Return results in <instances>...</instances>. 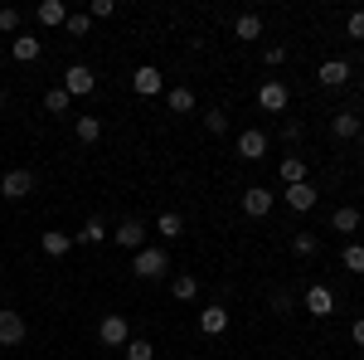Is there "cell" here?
Wrapping results in <instances>:
<instances>
[{"label":"cell","mask_w":364,"mask_h":360,"mask_svg":"<svg viewBox=\"0 0 364 360\" xmlns=\"http://www.w3.org/2000/svg\"><path fill=\"white\" fill-rule=\"evenodd\" d=\"M291 292H287V287H277V292H272V312H277V317H291Z\"/></svg>","instance_id":"obj_34"},{"label":"cell","mask_w":364,"mask_h":360,"mask_svg":"<svg viewBox=\"0 0 364 360\" xmlns=\"http://www.w3.org/2000/svg\"><path fill=\"white\" fill-rule=\"evenodd\" d=\"M25 341V317L20 312H0V346H20Z\"/></svg>","instance_id":"obj_16"},{"label":"cell","mask_w":364,"mask_h":360,"mask_svg":"<svg viewBox=\"0 0 364 360\" xmlns=\"http://www.w3.org/2000/svg\"><path fill=\"white\" fill-rule=\"evenodd\" d=\"M68 108H73V98H68L63 88H49V93H44V112H49V117H63Z\"/></svg>","instance_id":"obj_27"},{"label":"cell","mask_w":364,"mask_h":360,"mask_svg":"<svg viewBox=\"0 0 364 360\" xmlns=\"http://www.w3.org/2000/svg\"><path fill=\"white\" fill-rule=\"evenodd\" d=\"M39 249L49 253V258H63V253L73 249V234H63V229H44V234H39Z\"/></svg>","instance_id":"obj_18"},{"label":"cell","mask_w":364,"mask_h":360,"mask_svg":"<svg viewBox=\"0 0 364 360\" xmlns=\"http://www.w3.org/2000/svg\"><path fill=\"white\" fill-rule=\"evenodd\" d=\"M132 88H136L141 98H156V93H166V73L156 63H141L136 73H132Z\"/></svg>","instance_id":"obj_7"},{"label":"cell","mask_w":364,"mask_h":360,"mask_svg":"<svg viewBox=\"0 0 364 360\" xmlns=\"http://www.w3.org/2000/svg\"><path fill=\"white\" fill-rule=\"evenodd\" d=\"M78 141H83V146H97V141H102V122H97V117H78Z\"/></svg>","instance_id":"obj_29"},{"label":"cell","mask_w":364,"mask_h":360,"mask_svg":"<svg viewBox=\"0 0 364 360\" xmlns=\"http://www.w3.org/2000/svg\"><path fill=\"white\" fill-rule=\"evenodd\" d=\"M233 39H243V44H252V39H262V15H238L233 20Z\"/></svg>","instance_id":"obj_22"},{"label":"cell","mask_w":364,"mask_h":360,"mask_svg":"<svg viewBox=\"0 0 364 360\" xmlns=\"http://www.w3.org/2000/svg\"><path fill=\"white\" fill-rule=\"evenodd\" d=\"M301 132H306L301 122H287V127H282V141H301Z\"/></svg>","instance_id":"obj_39"},{"label":"cell","mask_w":364,"mask_h":360,"mask_svg":"<svg viewBox=\"0 0 364 360\" xmlns=\"http://www.w3.org/2000/svg\"><path fill=\"white\" fill-rule=\"evenodd\" d=\"M360 224H364V215L355 210V205H340L336 215H331V229H336V234H345V239H350V234H360Z\"/></svg>","instance_id":"obj_17"},{"label":"cell","mask_w":364,"mask_h":360,"mask_svg":"<svg viewBox=\"0 0 364 360\" xmlns=\"http://www.w3.org/2000/svg\"><path fill=\"white\" fill-rule=\"evenodd\" d=\"M277 175L287 180V185H301V180H311V166H306V156H282Z\"/></svg>","instance_id":"obj_19"},{"label":"cell","mask_w":364,"mask_h":360,"mask_svg":"<svg viewBox=\"0 0 364 360\" xmlns=\"http://www.w3.org/2000/svg\"><path fill=\"white\" fill-rule=\"evenodd\" d=\"M316 83L321 88H345L350 83V63H345V58H326V63L316 68Z\"/></svg>","instance_id":"obj_11"},{"label":"cell","mask_w":364,"mask_h":360,"mask_svg":"<svg viewBox=\"0 0 364 360\" xmlns=\"http://www.w3.org/2000/svg\"><path fill=\"white\" fill-rule=\"evenodd\" d=\"M360 244H364V224H360Z\"/></svg>","instance_id":"obj_41"},{"label":"cell","mask_w":364,"mask_h":360,"mask_svg":"<svg viewBox=\"0 0 364 360\" xmlns=\"http://www.w3.org/2000/svg\"><path fill=\"white\" fill-rule=\"evenodd\" d=\"M262 58H267V68H282V63H287V44H267Z\"/></svg>","instance_id":"obj_35"},{"label":"cell","mask_w":364,"mask_h":360,"mask_svg":"<svg viewBox=\"0 0 364 360\" xmlns=\"http://www.w3.org/2000/svg\"><path fill=\"white\" fill-rule=\"evenodd\" d=\"M34 185H39V175L25 170V166L0 175V195H5V200H25V195H34Z\"/></svg>","instance_id":"obj_4"},{"label":"cell","mask_w":364,"mask_h":360,"mask_svg":"<svg viewBox=\"0 0 364 360\" xmlns=\"http://www.w3.org/2000/svg\"><path fill=\"white\" fill-rule=\"evenodd\" d=\"M243 215H252V220L272 215V190H267V185H248V190H243Z\"/></svg>","instance_id":"obj_12"},{"label":"cell","mask_w":364,"mask_h":360,"mask_svg":"<svg viewBox=\"0 0 364 360\" xmlns=\"http://www.w3.org/2000/svg\"><path fill=\"white\" fill-rule=\"evenodd\" d=\"M350 341L364 351V317H355V322H350Z\"/></svg>","instance_id":"obj_38"},{"label":"cell","mask_w":364,"mask_h":360,"mask_svg":"<svg viewBox=\"0 0 364 360\" xmlns=\"http://www.w3.org/2000/svg\"><path fill=\"white\" fill-rule=\"evenodd\" d=\"M156 234H161V239H180V234H185V215H175V210L161 215V220H156Z\"/></svg>","instance_id":"obj_28"},{"label":"cell","mask_w":364,"mask_h":360,"mask_svg":"<svg viewBox=\"0 0 364 360\" xmlns=\"http://www.w3.org/2000/svg\"><path fill=\"white\" fill-rule=\"evenodd\" d=\"M10 54H15V63H34V58L44 54V39H39V34H25V29H20V34L10 39Z\"/></svg>","instance_id":"obj_10"},{"label":"cell","mask_w":364,"mask_h":360,"mask_svg":"<svg viewBox=\"0 0 364 360\" xmlns=\"http://www.w3.org/2000/svg\"><path fill=\"white\" fill-rule=\"evenodd\" d=\"M360 146H364V132H360Z\"/></svg>","instance_id":"obj_42"},{"label":"cell","mask_w":364,"mask_h":360,"mask_svg":"<svg viewBox=\"0 0 364 360\" xmlns=\"http://www.w3.org/2000/svg\"><path fill=\"white\" fill-rule=\"evenodd\" d=\"M132 273H136L141 282H161V277L170 273V253L166 249H141L136 258H132Z\"/></svg>","instance_id":"obj_1"},{"label":"cell","mask_w":364,"mask_h":360,"mask_svg":"<svg viewBox=\"0 0 364 360\" xmlns=\"http://www.w3.org/2000/svg\"><path fill=\"white\" fill-rule=\"evenodd\" d=\"M233 156H238V161H267V132H262V127L238 132V141H233Z\"/></svg>","instance_id":"obj_2"},{"label":"cell","mask_w":364,"mask_h":360,"mask_svg":"<svg viewBox=\"0 0 364 360\" xmlns=\"http://www.w3.org/2000/svg\"><path fill=\"white\" fill-rule=\"evenodd\" d=\"M63 29H68L73 39H83L87 29H92V15H83V10H78V15H68V20H63Z\"/></svg>","instance_id":"obj_32"},{"label":"cell","mask_w":364,"mask_h":360,"mask_svg":"<svg viewBox=\"0 0 364 360\" xmlns=\"http://www.w3.org/2000/svg\"><path fill=\"white\" fill-rule=\"evenodd\" d=\"M282 200H287L296 215H306V210H316V200H321V195H316V185H311V180H301V185H287V195H282Z\"/></svg>","instance_id":"obj_14"},{"label":"cell","mask_w":364,"mask_h":360,"mask_svg":"<svg viewBox=\"0 0 364 360\" xmlns=\"http://www.w3.org/2000/svg\"><path fill=\"white\" fill-rule=\"evenodd\" d=\"M122 351H127V360H156V341L151 336H132Z\"/></svg>","instance_id":"obj_26"},{"label":"cell","mask_w":364,"mask_h":360,"mask_svg":"<svg viewBox=\"0 0 364 360\" xmlns=\"http://www.w3.org/2000/svg\"><path fill=\"white\" fill-rule=\"evenodd\" d=\"M166 108L175 117H190L195 112V88H166Z\"/></svg>","instance_id":"obj_21"},{"label":"cell","mask_w":364,"mask_h":360,"mask_svg":"<svg viewBox=\"0 0 364 360\" xmlns=\"http://www.w3.org/2000/svg\"><path fill=\"white\" fill-rule=\"evenodd\" d=\"M0 108H5V88H0Z\"/></svg>","instance_id":"obj_40"},{"label":"cell","mask_w":364,"mask_h":360,"mask_svg":"<svg viewBox=\"0 0 364 360\" xmlns=\"http://www.w3.org/2000/svg\"><path fill=\"white\" fill-rule=\"evenodd\" d=\"M345 34H350V39H364V10H350V20H345Z\"/></svg>","instance_id":"obj_36"},{"label":"cell","mask_w":364,"mask_h":360,"mask_svg":"<svg viewBox=\"0 0 364 360\" xmlns=\"http://www.w3.org/2000/svg\"><path fill=\"white\" fill-rule=\"evenodd\" d=\"M107 239H112V234H107V224H102V220H87L83 229L73 234V244H107Z\"/></svg>","instance_id":"obj_25"},{"label":"cell","mask_w":364,"mask_h":360,"mask_svg":"<svg viewBox=\"0 0 364 360\" xmlns=\"http://www.w3.org/2000/svg\"><path fill=\"white\" fill-rule=\"evenodd\" d=\"M340 263H345V273H364V244H360V239H345Z\"/></svg>","instance_id":"obj_24"},{"label":"cell","mask_w":364,"mask_h":360,"mask_svg":"<svg viewBox=\"0 0 364 360\" xmlns=\"http://www.w3.org/2000/svg\"><path fill=\"white\" fill-rule=\"evenodd\" d=\"M92 88H97V73H92L87 63H68V68H63V93H68V98H87Z\"/></svg>","instance_id":"obj_5"},{"label":"cell","mask_w":364,"mask_h":360,"mask_svg":"<svg viewBox=\"0 0 364 360\" xmlns=\"http://www.w3.org/2000/svg\"><path fill=\"white\" fill-rule=\"evenodd\" d=\"M170 297H175V302H195L199 297V277L195 273H175L170 277Z\"/></svg>","instance_id":"obj_20"},{"label":"cell","mask_w":364,"mask_h":360,"mask_svg":"<svg viewBox=\"0 0 364 360\" xmlns=\"http://www.w3.org/2000/svg\"><path fill=\"white\" fill-rule=\"evenodd\" d=\"M92 20H112L117 15V0H92V10H87Z\"/></svg>","instance_id":"obj_37"},{"label":"cell","mask_w":364,"mask_h":360,"mask_svg":"<svg viewBox=\"0 0 364 360\" xmlns=\"http://www.w3.org/2000/svg\"><path fill=\"white\" fill-rule=\"evenodd\" d=\"M97 341H102V346H117V351H122V346L132 341V322H127L122 312H107V317L97 322Z\"/></svg>","instance_id":"obj_3"},{"label":"cell","mask_w":364,"mask_h":360,"mask_svg":"<svg viewBox=\"0 0 364 360\" xmlns=\"http://www.w3.org/2000/svg\"><path fill=\"white\" fill-rule=\"evenodd\" d=\"M204 127H209L214 137H224V132H228V112L224 108H209V112H204Z\"/></svg>","instance_id":"obj_31"},{"label":"cell","mask_w":364,"mask_h":360,"mask_svg":"<svg viewBox=\"0 0 364 360\" xmlns=\"http://www.w3.org/2000/svg\"><path fill=\"white\" fill-rule=\"evenodd\" d=\"M301 302H306V312H311V317H331V312H336V292H331L326 282H311Z\"/></svg>","instance_id":"obj_8"},{"label":"cell","mask_w":364,"mask_h":360,"mask_svg":"<svg viewBox=\"0 0 364 360\" xmlns=\"http://www.w3.org/2000/svg\"><path fill=\"white\" fill-rule=\"evenodd\" d=\"M112 239H117V249H132V253H141V249H146V224H141V220H122V224H117V234H112Z\"/></svg>","instance_id":"obj_9"},{"label":"cell","mask_w":364,"mask_h":360,"mask_svg":"<svg viewBox=\"0 0 364 360\" xmlns=\"http://www.w3.org/2000/svg\"><path fill=\"white\" fill-rule=\"evenodd\" d=\"M0 34H20V10L15 5H0Z\"/></svg>","instance_id":"obj_33"},{"label":"cell","mask_w":364,"mask_h":360,"mask_svg":"<svg viewBox=\"0 0 364 360\" xmlns=\"http://www.w3.org/2000/svg\"><path fill=\"white\" fill-rule=\"evenodd\" d=\"M287 103H291V93H287L282 78H267V83L257 88V108H262V112H272V117H277V112H287Z\"/></svg>","instance_id":"obj_6"},{"label":"cell","mask_w":364,"mask_h":360,"mask_svg":"<svg viewBox=\"0 0 364 360\" xmlns=\"http://www.w3.org/2000/svg\"><path fill=\"white\" fill-rule=\"evenodd\" d=\"M199 331H204V336H224L228 331V307L209 302L204 312H199Z\"/></svg>","instance_id":"obj_13"},{"label":"cell","mask_w":364,"mask_h":360,"mask_svg":"<svg viewBox=\"0 0 364 360\" xmlns=\"http://www.w3.org/2000/svg\"><path fill=\"white\" fill-rule=\"evenodd\" d=\"M291 253H296V258H316V253H321V239H316V234H291Z\"/></svg>","instance_id":"obj_30"},{"label":"cell","mask_w":364,"mask_h":360,"mask_svg":"<svg viewBox=\"0 0 364 360\" xmlns=\"http://www.w3.org/2000/svg\"><path fill=\"white\" fill-rule=\"evenodd\" d=\"M331 132H336L340 141H350V137H360L364 132V117L360 112H350V108H340L336 117H331Z\"/></svg>","instance_id":"obj_15"},{"label":"cell","mask_w":364,"mask_h":360,"mask_svg":"<svg viewBox=\"0 0 364 360\" xmlns=\"http://www.w3.org/2000/svg\"><path fill=\"white\" fill-rule=\"evenodd\" d=\"M63 20H68L63 0H39V25L44 29H63Z\"/></svg>","instance_id":"obj_23"}]
</instances>
